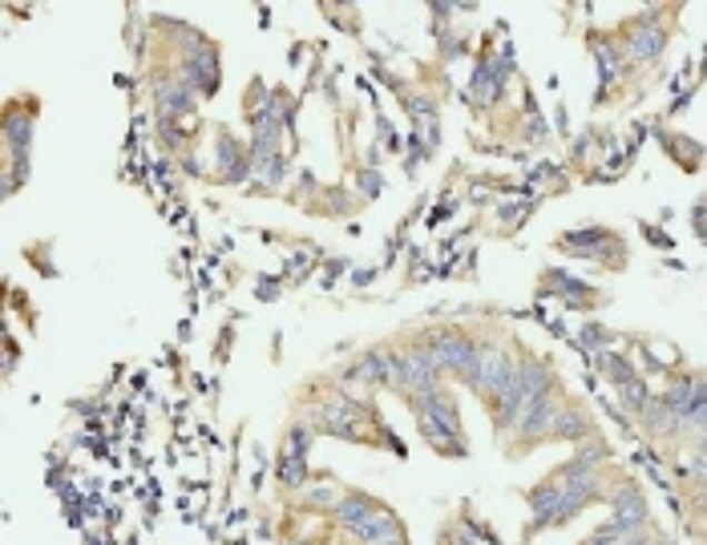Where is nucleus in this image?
I'll return each instance as SVG.
<instances>
[{"mask_svg": "<svg viewBox=\"0 0 707 545\" xmlns=\"http://www.w3.org/2000/svg\"><path fill=\"white\" fill-rule=\"evenodd\" d=\"M603 505L610 509V522L627 525V529H647V525H651V509H647V497H643L639 481H630V477L610 481Z\"/></svg>", "mask_w": 707, "mask_h": 545, "instance_id": "8", "label": "nucleus"}, {"mask_svg": "<svg viewBox=\"0 0 707 545\" xmlns=\"http://www.w3.org/2000/svg\"><path fill=\"white\" fill-rule=\"evenodd\" d=\"M651 545H675V537H667V534H651Z\"/></svg>", "mask_w": 707, "mask_h": 545, "instance_id": "27", "label": "nucleus"}, {"mask_svg": "<svg viewBox=\"0 0 707 545\" xmlns=\"http://www.w3.org/2000/svg\"><path fill=\"white\" fill-rule=\"evenodd\" d=\"M687 473H691V481H707V436L704 441H696V445H687Z\"/></svg>", "mask_w": 707, "mask_h": 545, "instance_id": "24", "label": "nucleus"}, {"mask_svg": "<svg viewBox=\"0 0 707 545\" xmlns=\"http://www.w3.org/2000/svg\"><path fill=\"white\" fill-rule=\"evenodd\" d=\"M704 545H707V534H704Z\"/></svg>", "mask_w": 707, "mask_h": 545, "instance_id": "30", "label": "nucleus"}, {"mask_svg": "<svg viewBox=\"0 0 707 545\" xmlns=\"http://www.w3.org/2000/svg\"><path fill=\"white\" fill-rule=\"evenodd\" d=\"M566 392L562 384L554 392H546L541 401H534L530 408L521 412L518 424H514V433L501 441V445H509L506 453H530L534 445H546V441H554V424H558V408H562Z\"/></svg>", "mask_w": 707, "mask_h": 545, "instance_id": "3", "label": "nucleus"}, {"mask_svg": "<svg viewBox=\"0 0 707 545\" xmlns=\"http://www.w3.org/2000/svg\"><path fill=\"white\" fill-rule=\"evenodd\" d=\"M288 174H291V158L288 154H276V158H271V166L259 174V182H263L267 190H279L283 182H288Z\"/></svg>", "mask_w": 707, "mask_h": 545, "instance_id": "23", "label": "nucleus"}, {"mask_svg": "<svg viewBox=\"0 0 707 545\" xmlns=\"http://www.w3.org/2000/svg\"><path fill=\"white\" fill-rule=\"evenodd\" d=\"M655 392L651 384H647V376H639L635 384H627V388H619V404L627 416H643V408H647V401H651Z\"/></svg>", "mask_w": 707, "mask_h": 545, "instance_id": "20", "label": "nucleus"}, {"mask_svg": "<svg viewBox=\"0 0 707 545\" xmlns=\"http://www.w3.org/2000/svg\"><path fill=\"white\" fill-rule=\"evenodd\" d=\"M667 41H671V29L664 24V9H651L647 17L623 29V61H627V69L655 65L667 53Z\"/></svg>", "mask_w": 707, "mask_h": 545, "instance_id": "5", "label": "nucleus"}, {"mask_svg": "<svg viewBox=\"0 0 707 545\" xmlns=\"http://www.w3.org/2000/svg\"><path fill=\"white\" fill-rule=\"evenodd\" d=\"M276 477L283 490H303L308 485V456H279Z\"/></svg>", "mask_w": 707, "mask_h": 545, "instance_id": "18", "label": "nucleus"}, {"mask_svg": "<svg viewBox=\"0 0 707 545\" xmlns=\"http://www.w3.org/2000/svg\"><path fill=\"white\" fill-rule=\"evenodd\" d=\"M541 287H550V291H558L570 307H590L595 303V295H590V283H582V279H575V275H566V271H546L541 275Z\"/></svg>", "mask_w": 707, "mask_h": 545, "instance_id": "15", "label": "nucleus"}, {"mask_svg": "<svg viewBox=\"0 0 707 545\" xmlns=\"http://www.w3.org/2000/svg\"><path fill=\"white\" fill-rule=\"evenodd\" d=\"M521 134L530 138V142H541V138H550V125H546V118H541V113H530V118H526V130H521Z\"/></svg>", "mask_w": 707, "mask_h": 545, "instance_id": "25", "label": "nucleus"}, {"mask_svg": "<svg viewBox=\"0 0 707 545\" xmlns=\"http://www.w3.org/2000/svg\"><path fill=\"white\" fill-rule=\"evenodd\" d=\"M311 441H316V428H311V421H296L283 433V453L279 456H308Z\"/></svg>", "mask_w": 707, "mask_h": 545, "instance_id": "19", "label": "nucleus"}, {"mask_svg": "<svg viewBox=\"0 0 707 545\" xmlns=\"http://www.w3.org/2000/svg\"><path fill=\"white\" fill-rule=\"evenodd\" d=\"M400 534H405V525H400L397 513L388 509V505H376L365 522L348 529V542H352V545H385V542H392V537H400Z\"/></svg>", "mask_w": 707, "mask_h": 545, "instance_id": "11", "label": "nucleus"}, {"mask_svg": "<svg viewBox=\"0 0 707 545\" xmlns=\"http://www.w3.org/2000/svg\"><path fill=\"white\" fill-rule=\"evenodd\" d=\"M291 545H323V542H316V537H303V542H291Z\"/></svg>", "mask_w": 707, "mask_h": 545, "instance_id": "29", "label": "nucleus"}, {"mask_svg": "<svg viewBox=\"0 0 707 545\" xmlns=\"http://www.w3.org/2000/svg\"><path fill=\"white\" fill-rule=\"evenodd\" d=\"M195 105H199V93L190 90L178 73H162V78H155V110H158L162 122H178V118H187V113H195Z\"/></svg>", "mask_w": 707, "mask_h": 545, "instance_id": "10", "label": "nucleus"}, {"mask_svg": "<svg viewBox=\"0 0 707 545\" xmlns=\"http://www.w3.org/2000/svg\"><path fill=\"white\" fill-rule=\"evenodd\" d=\"M385 545H409V534H400V537H392V542H385Z\"/></svg>", "mask_w": 707, "mask_h": 545, "instance_id": "28", "label": "nucleus"}, {"mask_svg": "<svg viewBox=\"0 0 707 545\" xmlns=\"http://www.w3.org/2000/svg\"><path fill=\"white\" fill-rule=\"evenodd\" d=\"M598 428H595V416L586 404H578L575 396H566L562 408H558V424H554V441H562V445H582L590 441Z\"/></svg>", "mask_w": 707, "mask_h": 545, "instance_id": "12", "label": "nucleus"}, {"mask_svg": "<svg viewBox=\"0 0 707 545\" xmlns=\"http://www.w3.org/2000/svg\"><path fill=\"white\" fill-rule=\"evenodd\" d=\"M595 367L610 380V384H615V392L627 388V384H635V380H639V367L630 364L627 352H615V347H607V352H598V356H595Z\"/></svg>", "mask_w": 707, "mask_h": 545, "instance_id": "16", "label": "nucleus"}, {"mask_svg": "<svg viewBox=\"0 0 707 545\" xmlns=\"http://www.w3.org/2000/svg\"><path fill=\"white\" fill-rule=\"evenodd\" d=\"M514 360H518V352H509L498 340H489V344L481 347V360H477L474 376H469V392H474L477 401L489 404L498 396V388L506 384L509 372H514Z\"/></svg>", "mask_w": 707, "mask_h": 545, "instance_id": "7", "label": "nucleus"}, {"mask_svg": "<svg viewBox=\"0 0 707 545\" xmlns=\"http://www.w3.org/2000/svg\"><path fill=\"white\" fill-rule=\"evenodd\" d=\"M392 367H397V384H392V392H400L405 401H409V396H425V392L445 388V372L437 367L432 352H425L420 344L392 347Z\"/></svg>", "mask_w": 707, "mask_h": 545, "instance_id": "4", "label": "nucleus"}, {"mask_svg": "<svg viewBox=\"0 0 707 545\" xmlns=\"http://www.w3.org/2000/svg\"><path fill=\"white\" fill-rule=\"evenodd\" d=\"M578 461V465H586V468H607V461H610V448H607V441L603 436H590V441H582V445L570 453Z\"/></svg>", "mask_w": 707, "mask_h": 545, "instance_id": "21", "label": "nucleus"}, {"mask_svg": "<svg viewBox=\"0 0 707 545\" xmlns=\"http://www.w3.org/2000/svg\"><path fill=\"white\" fill-rule=\"evenodd\" d=\"M356 182H360V186H365V194H368V199H372L376 190L385 186V182H380V174H376V170H360V174H356Z\"/></svg>", "mask_w": 707, "mask_h": 545, "instance_id": "26", "label": "nucleus"}, {"mask_svg": "<svg viewBox=\"0 0 707 545\" xmlns=\"http://www.w3.org/2000/svg\"><path fill=\"white\" fill-rule=\"evenodd\" d=\"M417 344L425 347V352H432V360H437V367H441L445 376L461 380V384H469L477 360H481V347H486L474 332H465V327H457V323H445V327H429V332H420Z\"/></svg>", "mask_w": 707, "mask_h": 545, "instance_id": "2", "label": "nucleus"}, {"mask_svg": "<svg viewBox=\"0 0 707 545\" xmlns=\"http://www.w3.org/2000/svg\"><path fill=\"white\" fill-rule=\"evenodd\" d=\"M647 529H651V525H647ZM635 534H643V529H627V525H619V522H603L595 529V534H586L582 537V545H630V537Z\"/></svg>", "mask_w": 707, "mask_h": 545, "instance_id": "17", "label": "nucleus"}, {"mask_svg": "<svg viewBox=\"0 0 707 545\" xmlns=\"http://www.w3.org/2000/svg\"><path fill=\"white\" fill-rule=\"evenodd\" d=\"M578 344H582V352H607L610 344H615V335L603 327V323H586L582 332H578Z\"/></svg>", "mask_w": 707, "mask_h": 545, "instance_id": "22", "label": "nucleus"}, {"mask_svg": "<svg viewBox=\"0 0 707 545\" xmlns=\"http://www.w3.org/2000/svg\"><path fill=\"white\" fill-rule=\"evenodd\" d=\"M696 376L699 372H679V376L667 380V388L659 392L667 404V412H671V424L679 428V421H684L687 412H691V404H696Z\"/></svg>", "mask_w": 707, "mask_h": 545, "instance_id": "13", "label": "nucleus"}, {"mask_svg": "<svg viewBox=\"0 0 707 545\" xmlns=\"http://www.w3.org/2000/svg\"><path fill=\"white\" fill-rule=\"evenodd\" d=\"M215 179H219L222 186H239V182L255 179L251 145L239 142V134H231V130H219V134H215Z\"/></svg>", "mask_w": 707, "mask_h": 545, "instance_id": "9", "label": "nucleus"}, {"mask_svg": "<svg viewBox=\"0 0 707 545\" xmlns=\"http://www.w3.org/2000/svg\"><path fill=\"white\" fill-rule=\"evenodd\" d=\"M380 501H372L368 493H360V490H352V493H340V501H336V509H332V517H336V525H340L343 534L352 529V525H360L368 517V513L376 509Z\"/></svg>", "mask_w": 707, "mask_h": 545, "instance_id": "14", "label": "nucleus"}, {"mask_svg": "<svg viewBox=\"0 0 707 545\" xmlns=\"http://www.w3.org/2000/svg\"><path fill=\"white\" fill-rule=\"evenodd\" d=\"M409 408L417 412V428L437 453L465 456V433H461V408H457L454 392H425V396H409Z\"/></svg>", "mask_w": 707, "mask_h": 545, "instance_id": "1", "label": "nucleus"}, {"mask_svg": "<svg viewBox=\"0 0 707 545\" xmlns=\"http://www.w3.org/2000/svg\"><path fill=\"white\" fill-rule=\"evenodd\" d=\"M558 246L570 251V255H578V259H590V263H598V268H615V271L627 268V243H623L610 226H582V231H566L562 239H558Z\"/></svg>", "mask_w": 707, "mask_h": 545, "instance_id": "6", "label": "nucleus"}]
</instances>
